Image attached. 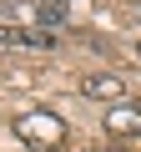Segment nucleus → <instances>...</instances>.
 Returning a JSON list of instances; mask_svg holds the SVG:
<instances>
[{
    "label": "nucleus",
    "mask_w": 141,
    "mask_h": 152,
    "mask_svg": "<svg viewBox=\"0 0 141 152\" xmlns=\"http://www.w3.org/2000/svg\"><path fill=\"white\" fill-rule=\"evenodd\" d=\"M15 137L35 152H60L65 147V122L55 112H25V117H15Z\"/></svg>",
    "instance_id": "f257e3e1"
},
{
    "label": "nucleus",
    "mask_w": 141,
    "mask_h": 152,
    "mask_svg": "<svg viewBox=\"0 0 141 152\" xmlns=\"http://www.w3.org/2000/svg\"><path fill=\"white\" fill-rule=\"evenodd\" d=\"M106 132H111V142H131V137H141V107H136V102H116V107H106Z\"/></svg>",
    "instance_id": "f03ea898"
},
{
    "label": "nucleus",
    "mask_w": 141,
    "mask_h": 152,
    "mask_svg": "<svg viewBox=\"0 0 141 152\" xmlns=\"http://www.w3.org/2000/svg\"><path fill=\"white\" fill-rule=\"evenodd\" d=\"M81 96H86V102H121V96H126V81H121V76L96 71V76L81 81Z\"/></svg>",
    "instance_id": "7ed1b4c3"
},
{
    "label": "nucleus",
    "mask_w": 141,
    "mask_h": 152,
    "mask_svg": "<svg viewBox=\"0 0 141 152\" xmlns=\"http://www.w3.org/2000/svg\"><path fill=\"white\" fill-rule=\"evenodd\" d=\"M0 46H10V51H45V46H55V31H15V26H0Z\"/></svg>",
    "instance_id": "20e7f679"
},
{
    "label": "nucleus",
    "mask_w": 141,
    "mask_h": 152,
    "mask_svg": "<svg viewBox=\"0 0 141 152\" xmlns=\"http://www.w3.org/2000/svg\"><path fill=\"white\" fill-rule=\"evenodd\" d=\"M70 5H76V0H40V5H35V20H40V31H55V26H65Z\"/></svg>",
    "instance_id": "39448f33"
},
{
    "label": "nucleus",
    "mask_w": 141,
    "mask_h": 152,
    "mask_svg": "<svg viewBox=\"0 0 141 152\" xmlns=\"http://www.w3.org/2000/svg\"><path fill=\"white\" fill-rule=\"evenodd\" d=\"M101 152H131V147H126V142H106Z\"/></svg>",
    "instance_id": "423d86ee"
},
{
    "label": "nucleus",
    "mask_w": 141,
    "mask_h": 152,
    "mask_svg": "<svg viewBox=\"0 0 141 152\" xmlns=\"http://www.w3.org/2000/svg\"><path fill=\"white\" fill-rule=\"evenodd\" d=\"M136 56H141V41H136Z\"/></svg>",
    "instance_id": "0eeeda50"
}]
</instances>
